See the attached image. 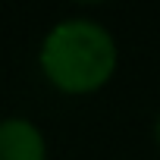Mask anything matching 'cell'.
<instances>
[{
  "label": "cell",
  "mask_w": 160,
  "mask_h": 160,
  "mask_svg": "<svg viewBox=\"0 0 160 160\" xmlns=\"http://www.w3.org/2000/svg\"><path fill=\"white\" fill-rule=\"evenodd\" d=\"M119 63L113 35L88 16H69L50 25L38 47L44 78L63 94H91L104 88Z\"/></svg>",
  "instance_id": "1"
},
{
  "label": "cell",
  "mask_w": 160,
  "mask_h": 160,
  "mask_svg": "<svg viewBox=\"0 0 160 160\" xmlns=\"http://www.w3.org/2000/svg\"><path fill=\"white\" fill-rule=\"evenodd\" d=\"M0 160H47L44 132L25 116L0 119Z\"/></svg>",
  "instance_id": "2"
},
{
  "label": "cell",
  "mask_w": 160,
  "mask_h": 160,
  "mask_svg": "<svg viewBox=\"0 0 160 160\" xmlns=\"http://www.w3.org/2000/svg\"><path fill=\"white\" fill-rule=\"evenodd\" d=\"M154 144H157V151H160V113H157V119H154Z\"/></svg>",
  "instance_id": "3"
}]
</instances>
